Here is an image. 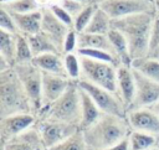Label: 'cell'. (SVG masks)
Segmentation results:
<instances>
[{"label":"cell","instance_id":"52a82bcc","mask_svg":"<svg viewBox=\"0 0 159 150\" xmlns=\"http://www.w3.org/2000/svg\"><path fill=\"white\" fill-rule=\"evenodd\" d=\"M77 83L82 89H84L91 95V98L94 100V103L103 113L114 114L118 117H127L128 109L117 93L92 84L83 79H78Z\"/></svg>","mask_w":159,"mask_h":150},{"label":"cell","instance_id":"603a6c76","mask_svg":"<svg viewBox=\"0 0 159 150\" xmlns=\"http://www.w3.org/2000/svg\"><path fill=\"white\" fill-rule=\"evenodd\" d=\"M17 35L6 32L4 30H0V56L4 57L12 67L15 64Z\"/></svg>","mask_w":159,"mask_h":150},{"label":"cell","instance_id":"f6af8a7d","mask_svg":"<svg viewBox=\"0 0 159 150\" xmlns=\"http://www.w3.org/2000/svg\"><path fill=\"white\" fill-rule=\"evenodd\" d=\"M157 146L159 148V138H158V141H157Z\"/></svg>","mask_w":159,"mask_h":150},{"label":"cell","instance_id":"8d00e7d4","mask_svg":"<svg viewBox=\"0 0 159 150\" xmlns=\"http://www.w3.org/2000/svg\"><path fill=\"white\" fill-rule=\"evenodd\" d=\"M77 36H78V32L73 29L68 32V35L66 36L65 43H63V55L71 53L75 50H77Z\"/></svg>","mask_w":159,"mask_h":150},{"label":"cell","instance_id":"ee69618b","mask_svg":"<svg viewBox=\"0 0 159 150\" xmlns=\"http://www.w3.org/2000/svg\"><path fill=\"white\" fill-rule=\"evenodd\" d=\"M149 150H159V148H158V146L155 145V146H153V148H150Z\"/></svg>","mask_w":159,"mask_h":150},{"label":"cell","instance_id":"ab89813d","mask_svg":"<svg viewBox=\"0 0 159 150\" xmlns=\"http://www.w3.org/2000/svg\"><path fill=\"white\" fill-rule=\"evenodd\" d=\"M148 108H150L153 112H155V113L159 115V102H157L155 104H153V105H150V107H148Z\"/></svg>","mask_w":159,"mask_h":150},{"label":"cell","instance_id":"d6986e66","mask_svg":"<svg viewBox=\"0 0 159 150\" xmlns=\"http://www.w3.org/2000/svg\"><path fill=\"white\" fill-rule=\"evenodd\" d=\"M10 14L15 20L19 33L29 36V35H35L41 31V22H42L41 9L34 12H29V14H12V12Z\"/></svg>","mask_w":159,"mask_h":150},{"label":"cell","instance_id":"7402d4cb","mask_svg":"<svg viewBox=\"0 0 159 150\" xmlns=\"http://www.w3.org/2000/svg\"><path fill=\"white\" fill-rule=\"evenodd\" d=\"M108 36H109L113 46H114V50H116V53L120 61V64L132 67V58L129 55V48H128V43H127L125 37L116 29H112L108 32Z\"/></svg>","mask_w":159,"mask_h":150},{"label":"cell","instance_id":"9a60e30c","mask_svg":"<svg viewBox=\"0 0 159 150\" xmlns=\"http://www.w3.org/2000/svg\"><path fill=\"white\" fill-rule=\"evenodd\" d=\"M43 145L37 126L34 124L25 131L1 145V150H42Z\"/></svg>","mask_w":159,"mask_h":150},{"label":"cell","instance_id":"b9f144b4","mask_svg":"<svg viewBox=\"0 0 159 150\" xmlns=\"http://www.w3.org/2000/svg\"><path fill=\"white\" fill-rule=\"evenodd\" d=\"M76 1H81V2H84V4H88V2H92L94 0H76Z\"/></svg>","mask_w":159,"mask_h":150},{"label":"cell","instance_id":"30bf717a","mask_svg":"<svg viewBox=\"0 0 159 150\" xmlns=\"http://www.w3.org/2000/svg\"><path fill=\"white\" fill-rule=\"evenodd\" d=\"M35 125L39 129L43 149H48L61 143L62 140L67 139L68 136L73 135L76 131L80 130L77 125H71L52 120H43V119H37Z\"/></svg>","mask_w":159,"mask_h":150},{"label":"cell","instance_id":"ffe728a7","mask_svg":"<svg viewBox=\"0 0 159 150\" xmlns=\"http://www.w3.org/2000/svg\"><path fill=\"white\" fill-rule=\"evenodd\" d=\"M81 89V104H82V119L80 123V130H84L94 124L104 113L98 108L91 95L80 87Z\"/></svg>","mask_w":159,"mask_h":150},{"label":"cell","instance_id":"ba28073f","mask_svg":"<svg viewBox=\"0 0 159 150\" xmlns=\"http://www.w3.org/2000/svg\"><path fill=\"white\" fill-rule=\"evenodd\" d=\"M97 2L112 20L140 12H157L153 0H98Z\"/></svg>","mask_w":159,"mask_h":150},{"label":"cell","instance_id":"6da1fadb","mask_svg":"<svg viewBox=\"0 0 159 150\" xmlns=\"http://www.w3.org/2000/svg\"><path fill=\"white\" fill-rule=\"evenodd\" d=\"M157 12H140L112 20V29L118 30L127 40L132 61L149 55L150 32Z\"/></svg>","mask_w":159,"mask_h":150},{"label":"cell","instance_id":"d4e9b609","mask_svg":"<svg viewBox=\"0 0 159 150\" xmlns=\"http://www.w3.org/2000/svg\"><path fill=\"white\" fill-rule=\"evenodd\" d=\"M132 68L139 71L148 78L159 83V61L158 60L149 56L137 58L132 61Z\"/></svg>","mask_w":159,"mask_h":150},{"label":"cell","instance_id":"4fadbf2b","mask_svg":"<svg viewBox=\"0 0 159 150\" xmlns=\"http://www.w3.org/2000/svg\"><path fill=\"white\" fill-rule=\"evenodd\" d=\"M127 119L132 130L148 133L159 138V115L150 108H139L129 110Z\"/></svg>","mask_w":159,"mask_h":150},{"label":"cell","instance_id":"1f68e13d","mask_svg":"<svg viewBox=\"0 0 159 150\" xmlns=\"http://www.w3.org/2000/svg\"><path fill=\"white\" fill-rule=\"evenodd\" d=\"M77 55L80 56H84V57H89V58H93V60H98V61H104V62H109L117 67L122 66L119 60L116 58L113 55L108 53V52H104V51H101V50H94V48H81V50H77Z\"/></svg>","mask_w":159,"mask_h":150},{"label":"cell","instance_id":"d6a6232c","mask_svg":"<svg viewBox=\"0 0 159 150\" xmlns=\"http://www.w3.org/2000/svg\"><path fill=\"white\" fill-rule=\"evenodd\" d=\"M0 30H4L10 33H15V35L19 33V30H17L14 17L11 16V14L7 10H5L2 7H0Z\"/></svg>","mask_w":159,"mask_h":150},{"label":"cell","instance_id":"7a4b0ae2","mask_svg":"<svg viewBox=\"0 0 159 150\" xmlns=\"http://www.w3.org/2000/svg\"><path fill=\"white\" fill-rule=\"evenodd\" d=\"M83 133L88 150H104L127 139L132 131L127 117L104 113Z\"/></svg>","mask_w":159,"mask_h":150},{"label":"cell","instance_id":"484cf974","mask_svg":"<svg viewBox=\"0 0 159 150\" xmlns=\"http://www.w3.org/2000/svg\"><path fill=\"white\" fill-rule=\"evenodd\" d=\"M128 140L130 150H149L150 148L157 145L158 138L148 133L132 130L128 136Z\"/></svg>","mask_w":159,"mask_h":150},{"label":"cell","instance_id":"e575fe53","mask_svg":"<svg viewBox=\"0 0 159 150\" xmlns=\"http://www.w3.org/2000/svg\"><path fill=\"white\" fill-rule=\"evenodd\" d=\"M88 4H89V2H88ZM60 5L75 19V17L82 11V9H83L87 4L81 2V1H76V0H61Z\"/></svg>","mask_w":159,"mask_h":150},{"label":"cell","instance_id":"4dcf8cb0","mask_svg":"<svg viewBox=\"0 0 159 150\" xmlns=\"http://www.w3.org/2000/svg\"><path fill=\"white\" fill-rule=\"evenodd\" d=\"M65 67L67 76L71 81H78L81 78V63H80V56L71 52L63 55Z\"/></svg>","mask_w":159,"mask_h":150},{"label":"cell","instance_id":"e0dca14e","mask_svg":"<svg viewBox=\"0 0 159 150\" xmlns=\"http://www.w3.org/2000/svg\"><path fill=\"white\" fill-rule=\"evenodd\" d=\"M81 48L101 50V51L108 52V53L113 55L116 58H118V56L116 53V50H114V46H113L108 33L107 35H101V33L80 32L78 36H77V50H81Z\"/></svg>","mask_w":159,"mask_h":150},{"label":"cell","instance_id":"5bb4252c","mask_svg":"<svg viewBox=\"0 0 159 150\" xmlns=\"http://www.w3.org/2000/svg\"><path fill=\"white\" fill-rule=\"evenodd\" d=\"M67 77L42 72V107H46L58 99L71 84Z\"/></svg>","mask_w":159,"mask_h":150},{"label":"cell","instance_id":"8992f818","mask_svg":"<svg viewBox=\"0 0 159 150\" xmlns=\"http://www.w3.org/2000/svg\"><path fill=\"white\" fill-rule=\"evenodd\" d=\"M17 73L34 108V113L37 114L42 108V71L32 62L19 63L12 67Z\"/></svg>","mask_w":159,"mask_h":150},{"label":"cell","instance_id":"2e32d148","mask_svg":"<svg viewBox=\"0 0 159 150\" xmlns=\"http://www.w3.org/2000/svg\"><path fill=\"white\" fill-rule=\"evenodd\" d=\"M117 94L123 100L127 109H129L135 95V78L133 68L128 66H119L117 69Z\"/></svg>","mask_w":159,"mask_h":150},{"label":"cell","instance_id":"836d02e7","mask_svg":"<svg viewBox=\"0 0 159 150\" xmlns=\"http://www.w3.org/2000/svg\"><path fill=\"white\" fill-rule=\"evenodd\" d=\"M50 9L52 10V12L57 16V19H60L63 24H66L70 29H73V17L60 5V4H51L48 5Z\"/></svg>","mask_w":159,"mask_h":150},{"label":"cell","instance_id":"f35d334b","mask_svg":"<svg viewBox=\"0 0 159 150\" xmlns=\"http://www.w3.org/2000/svg\"><path fill=\"white\" fill-rule=\"evenodd\" d=\"M148 56H149V57H153V58H155V60L159 61V45H158V46H157V47H155Z\"/></svg>","mask_w":159,"mask_h":150},{"label":"cell","instance_id":"7c38bea8","mask_svg":"<svg viewBox=\"0 0 159 150\" xmlns=\"http://www.w3.org/2000/svg\"><path fill=\"white\" fill-rule=\"evenodd\" d=\"M37 120L35 114H12L0 118V144H5L11 138L32 126Z\"/></svg>","mask_w":159,"mask_h":150},{"label":"cell","instance_id":"f1b7e54d","mask_svg":"<svg viewBox=\"0 0 159 150\" xmlns=\"http://www.w3.org/2000/svg\"><path fill=\"white\" fill-rule=\"evenodd\" d=\"M0 7L12 14H29L41 9L37 0H12L5 4H0Z\"/></svg>","mask_w":159,"mask_h":150},{"label":"cell","instance_id":"4316f807","mask_svg":"<svg viewBox=\"0 0 159 150\" xmlns=\"http://www.w3.org/2000/svg\"><path fill=\"white\" fill-rule=\"evenodd\" d=\"M98 7H99V5H98L97 0H94V1H92V2H89V4H87V5L82 9V11L73 19V30H76L78 33H80V32H83V31L87 29L88 24L91 22L92 17H93V15L96 14V11H97Z\"/></svg>","mask_w":159,"mask_h":150},{"label":"cell","instance_id":"bcb514c9","mask_svg":"<svg viewBox=\"0 0 159 150\" xmlns=\"http://www.w3.org/2000/svg\"><path fill=\"white\" fill-rule=\"evenodd\" d=\"M97 1H98V0H97Z\"/></svg>","mask_w":159,"mask_h":150},{"label":"cell","instance_id":"ac0fdd59","mask_svg":"<svg viewBox=\"0 0 159 150\" xmlns=\"http://www.w3.org/2000/svg\"><path fill=\"white\" fill-rule=\"evenodd\" d=\"M32 63L36 67H39L42 72H48V73H53V74L68 78L66 67H65L63 56L60 53H43L40 56H35L32 60Z\"/></svg>","mask_w":159,"mask_h":150},{"label":"cell","instance_id":"d590c367","mask_svg":"<svg viewBox=\"0 0 159 150\" xmlns=\"http://www.w3.org/2000/svg\"><path fill=\"white\" fill-rule=\"evenodd\" d=\"M159 45V12L154 15L152 32H150V45H149V53Z\"/></svg>","mask_w":159,"mask_h":150},{"label":"cell","instance_id":"7bdbcfd3","mask_svg":"<svg viewBox=\"0 0 159 150\" xmlns=\"http://www.w3.org/2000/svg\"><path fill=\"white\" fill-rule=\"evenodd\" d=\"M9 1H12V0H0V4H5V2H9Z\"/></svg>","mask_w":159,"mask_h":150},{"label":"cell","instance_id":"5b68a950","mask_svg":"<svg viewBox=\"0 0 159 150\" xmlns=\"http://www.w3.org/2000/svg\"><path fill=\"white\" fill-rule=\"evenodd\" d=\"M80 56V55H78ZM81 78L98 87L117 93V69L118 67L104 61L80 56Z\"/></svg>","mask_w":159,"mask_h":150},{"label":"cell","instance_id":"83f0119b","mask_svg":"<svg viewBox=\"0 0 159 150\" xmlns=\"http://www.w3.org/2000/svg\"><path fill=\"white\" fill-rule=\"evenodd\" d=\"M43 150H88V146L84 141L83 133L81 130L76 131L73 135L62 140L61 143Z\"/></svg>","mask_w":159,"mask_h":150},{"label":"cell","instance_id":"60d3db41","mask_svg":"<svg viewBox=\"0 0 159 150\" xmlns=\"http://www.w3.org/2000/svg\"><path fill=\"white\" fill-rule=\"evenodd\" d=\"M153 4H154V7H155V11L159 12V0H153Z\"/></svg>","mask_w":159,"mask_h":150},{"label":"cell","instance_id":"74e56055","mask_svg":"<svg viewBox=\"0 0 159 150\" xmlns=\"http://www.w3.org/2000/svg\"><path fill=\"white\" fill-rule=\"evenodd\" d=\"M104 150H130V148H129V140L127 138V139L122 140L120 143H118V144H116V145H113V146H111L108 149H104Z\"/></svg>","mask_w":159,"mask_h":150},{"label":"cell","instance_id":"8fae6325","mask_svg":"<svg viewBox=\"0 0 159 150\" xmlns=\"http://www.w3.org/2000/svg\"><path fill=\"white\" fill-rule=\"evenodd\" d=\"M42 11V22H41V31L45 32L52 42L58 48L60 53L63 56V43L66 40V36L72 30L66 24H63L57 16L52 12L50 6H41Z\"/></svg>","mask_w":159,"mask_h":150},{"label":"cell","instance_id":"9c48e42d","mask_svg":"<svg viewBox=\"0 0 159 150\" xmlns=\"http://www.w3.org/2000/svg\"><path fill=\"white\" fill-rule=\"evenodd\" d=\"M133 73L135 78V95L128 112L139 108H148L159 102V83L134 68Z\"/></svg>","mask_w":159,"mask_h":150},{"label":"cell","instance_id":"cb8c5ba5","mask_svg":"<svg viewBox=\"0 0 159 150\" xmlns=\"http://www.w3.org/2000/svg\"><path fill=\"white\" fill-rule=\"evenodd\" d=\"M111 30H112V19L108 16V14L104 10H102L101 7H98L97 11H96V14L93 15L91 22L88 24L87 29L83 32L107 35Z\"/></svg>","mask_w":159,"mask_h":150},{"label":"cell","instance_id":"44dd1931","mask_svg":"<svg viewBox=\"0 0 159 150\" xmlns=\"http://www.w3.org/2000/svg\"><path fill=\"white\" fill-rule=\"evenodd\" d=\"M26 38L29 41L30 48L34 53V57L43 55V53H60L58 48L52 42V40L42 31H40L35 35H29V36H26Z\"/></svg>","mask_w":159,"mask_h":150},{"label":"cell","instance_id":"3957f363","mask_svg":"<svg viewBox=\"0 0 159 150\" xmlns=\"http://www.w3.org/2000/svg\"><path fill=\"white\" fill-rule=\"evenodd\" d=\"M12 114L35 113L17 73L10 68L0 72V118Z\"/></svg>","mask_w":159,"mask_h":150},{"label":"cell","instance_id":"f546056e","mask_svg":"<svg viewBox=\"0 0 159 150\" xmlns=\"http://www.w3.org/2000/svg\"><path fill=\"white\" fill-rule=\"evenodd\" d=\"M32 60H34V53L30 48V45H29V41H27L26 36L22 35V33H19L17 35L16 55H15V64L29 63V62H32Z\"/></svg>","mask_w":159,"mask_h":150},{"label":"cell","instance_id":"277c9868","mask_svg":"<svg viewBox=\"0 0 159 150\" xmlns=\"http://www.w3.org/2000/svg\"><path fill=\"white\" fill-rule=\"evenodd\" d=\"M36 117L37 119L77 125L80 128L82 119V104L81 89L77 81H72L66 92L58 99L46 107H42Z\"/></svg>","mask_w":159,"mask_h":150}]
</instances>
